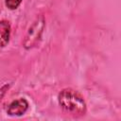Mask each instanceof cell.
Listing matches in <instances>:
<instances>
[{"label": "cell", "instance_id": "cell-5", "mask_svg": "<svg viewBox=\"0 0 121 121\" xmlns=\"http://www.w3.org/2000/svg\"><path fill=\"white\" fill-rule=\"evenodd\" d=\"M23 0H5V5L9 9H16L22 3Z\"/></svg>", "mask_w": 121, "mask_h": 121}, {"label": "cell", "instance_id": "cell-3", "mask_svg": "<svg viewBox=\"0 0 121 121\" xmlns=\"http://www.w3.org/2000/svg\"><path fill=\"white\" fill-rule=\"evenodd\" d=\"M28 101L26 98L13 100L7 109V113L9 116H22L28 110Z\"/></svg>", "mask_w": 121, "mask_h": 121}, {"label": "cell", "instance_id": "cell-6", "mask_svg": "<svg viewBox=\"0 0 121 121\" xmlns=\"http://www.w3.org/2000/svg\"><path fill=\"white\" fill-rule=\"evenodd\" d=\"M9 84H6V85H4L3 87L0 88V101H1V99L3 98V96L5 95L6 92L9 90Z\"/></svg>", "mask_w": 121, "mask_h": 121}, {"label": "cell", "instance_id": "cell-4", "mask_svg": "<svg viewBox=\"0 0 121 121\" xmlns=\"http://www.w3.org/2000/svg\"><path fill=\"white\" fill-rule=\"evenodd\" d=\"M10 24L9 21L3 19L0 20V47L6 46L10 38Z\"/></svg>", "mask_w": 121, "mask_h": 121}, {"label": "cell", "instance_id": "cell-2", "mask_svg": "<svg viewBox=\"0 0 121 121\" xmlns=\"http://www.w3.org/2000/svg\"><path fill=\"white\" fill-rule=\"evenodd\" d=\"M45 26V20L44 17L43 15L38 16L35 21L32 23V25L29 26L25 39H24V43L23 45L26 49H30L32 47H34L39 41L42 38V34L43 31Z\"/></svg>", "mask_w": 121, "mask_h": 121}, {"label": "cell", "instance_id": "cell-1", "mask_svg": "<svg viewBox=\"0 0 121 121\" xmlns=\"http://www.w3.org/2000/svg\"><path fill=\"white\" fill-rule=\"evenodd\" d=\"M60 106L69 114L79 117L86 113L87 107L83 97L75 90L66 88L60 91L58 95Z\"/></svg>", "mask_w": 121, "mask_h": 121}]
</instances>
